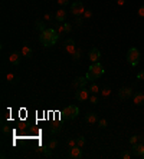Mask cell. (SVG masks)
<instances>
[{"label":"cell","instance_id":"cell-1","mask_svg":"<svg viewBox=\"0 0 144 159\" xmlns=\"http://www.w3.org/2000/svg\"><path fill=\"white\" fill-rule=\"evenodd\" d=\"M59 39V34L58 32H55L54 29H46L43 32H41V36H39V40L43 44L45 47H51L54 46Z\"/></svg>","mask_w":144,"mask_h":159},{"label":"cell","instance_id":"cell-2","mask_svg":"<svg viewBox=\"0 0 144 159\" xmlns=\"http://www.w3.org/2000/svg\"><path fill=\"white\" fill-rule=\"evenodd\" d=\"M102 73H104V67L101 66V63L97 62V63L92 64V66L89 67V70L87 72V79L91 80V82H95Z\"/></svg>","mask_w":144,"mask_h":159},{"label":"cell","instance_id":"cell-3","mask_svg":"<svg viewBox=\"0 0 144 159\" xmlns=\"http://www.w3.org/2000/svg\"><path fill=\"white\" fill-rule=\"evenodd\" d=\"M127 60H128V63L131 64V66H137L138 62H140V52H138V49L131 47L127 52Z\"/></svg>","mask_w":144,"mask_h":159},{"label":"cell","instance_id":"cell-4","mask_svg":"<svg viewBox=\"0 0 144 159\" xmlns=\"http://www.w3.org/2000/svg\"><path fill=\"white\" fill-rule=\"evenodd\" d=\"M79 115V107L75 105H71L68 106L67 109L64 110V116H65V119H68V120H72V119H75V117Z\"/></svg>","mask_w":144,"mask_h":159},{"label":"cell","instance_id":"cell-5","mask_svg":"<svg viewBox=\"0 0 144 159\" xmlns=\"http://www.w3.org/2000/svg\"><path fill=\"white\" fill-rule=\"evenodd\" d=\"M89 89H87V87H79L77 90V93H75V99L77 100H79V102H84V100H87L89 97Z\"/></svg>","mask_w":144,"mask_h":159},{"label":"cell","instance_id":"cell-6","mask_svg":"<svg viewBox=\"0 0 144 159\" xmlns=\"http://www.w3.org/2000/svg\"><path fill=\"white\" fill-rule=\"evenodd\" d=\"M84 3L82 1H75V3H72V6H71V13L72 14H75V16H81V14H84Z\"/></svg>","mask_w":144,"mask_h":159},{"label":"cell","instance_id":"cell-7","mask_svg":"<svg viewBox=\"0 0 144 159\" xmlns=\"http://www.w3.org/2000/svg\"><path fill=\"white\" fill-rule=\"evenodd\" d=\"M68 158L71 159H81L82 158V150L79 146H74V148H69V153H68Z\"/></svg>","mask_w":144,"mask_h":159},{"label":"cell","instance_id":"cell-8","mask_svg":"<svg viewBox=\"0 0 144 159\" xmlns=\"http://www.w3.org/2000/svg\"><path fill=\"white\" fill-rule=\"evenodd\" d=\"M130 96H133V89H131V87H121V89L118 90V97H120L121 100L128 99Z\"/></svg>","mask_w":144,"mask_h":159},{"label":"cell","instance_id":"cell-9","mask_svg":"<svg viewBox=\"0 0 144 159\" xmlns=\"http://www.w3.org/2000/svg\"><path fill=\"white\" fill-rule=\"evenodd\" d=\"M88 57H89V60H91L92 63H97V62L100 60V57H101V52L97 49V47H92V49L89 50V53H88Z\"/></svg>","mask_w":144,"mask_h":159},{"label":"cell","instance_id":"cell-10","mask_svg":"<svg viewBox=\"0 0 144 159\" xmlns=\"http://www.w3.org/2000/svg\"><path fill=\"white\" fill-rule=\"evenodd\" d=\"M134 156H143L144 155V143H134L131 148Z\"/></svg>","mask_w":144,"mask_h":159},{"label":"cell","instance_id":"cell-11","mask_svg":"<svg viewBox=\"0 0 144 159\" xmlns=\"http://www.w3.org/2000/svg\"><path fill=\"white\" fill-rule=\"evenodd\" d=\"M64 44H65L67 53H69V54H72V53L77 50V46H75V40H74V39H67Z\"/></svg>","mask_w":144,"mask_h":159},{"label":"cell","instance_id":"cell-12","mask_svg":"<svg viewBox=\"0 0 144 159\" xmlns=\"http://www.w3.org/2000/svg\"><path fill=\"white\" fill-rule=\"evenodd\" d=\"M9 62H10V64H13V66H17V64L20 63V53L13 52L10 56H9Z\"/></svg>","mask_w":144,"mask_h":159},{"label":"cell","instance_id":"cell-13","mask_svg":"<svg viewBox=\"0 0 144 159\" xmlns=\"http://www.w3.org/2000/svg\"><path fill=\"white\" fill-rule=\"evenodd\" d=\"M133 100L137 106L144 105V93H141V92H135V93L133 95Z\"/></svg>","mask_w":144,"mask_h":159},{"label":"cell","instance_id":"cell-14","mask_svg":"<svg viewBox=\"0 0 144 159\" xmlns=\"http://www.w3.org/2000/svg\"><path fill=\"white\" fill-rule=\"evenodd\" d=\"M65 19H67V10L65 9H59L55 13V20L62 23V21H65Z\"/></svg>","mask_w":144,"mask_h":159},{"label":"cell","instance_id":"cell-15","mask_svg":"<svg viewBox=\"0 0 144 159\" xmlns=\"http://www.w3.org/2000/svg\"><path fill=\"white\" fill-rule=\"evenodd\" d=\"M87 83H88V79H87V76L85 77H77L75 79V82H74V86L75 87H85L87 86Z\"/></svg>","mask_w":144,"mask_h":159},{"label":"cell","instance_id":"cell-16","mask_svg":"<svg viewBox=\"0 0 144 159\" xmlns=\"http://www.w3.org/2000/svg\"><path fill=\"white\" fill-rule=\"evenodd\" d=\"M97 119H98V117H97V115H95L94 112H88V113L85 115V122H87V123H91V125H92V123L97 122Z\"/></svg>","mask_w":144,"mask_h":159},{"label":"cell","instance_id":"cell-17","mask_svg":"<svg viewBox=\"0 0 144 159\" xmlns=\"http://www.w3.org/2000/svg\"><path fill=\"white\" fill-rule=\"evenodd\" d=\"M22 54L25 57H32V49H30L27 44H25L22 47Z\"/></svg>","mask_w":144,"mask_h":159},{"label":"cell","instance_id":"cell-18","mask_svg":"<svg viewBox=\"0 0 144 159\" xmlns=\"http://www.w3.org/2000/svg\"><path fill=\"white\" fill-rule=\"evenodd\" d=\"M89 92H91L92 95H97V93H100V86L97 85V83H92V85L89 86Z\"/></svg>","mask_w":144,"mask_h":159},{"label":"cell","instance_id":"cell-19","mask_svg":"<svg viewBox=\"0 0 144 159\" xmlns=\"http://www.w3.org/2000/svg\"><path fill=\"white\" fill-rule=\"evenodd\" d=\"M36 29H38V30H41V32L46 30V23H43L42 20H38V21H36Z\"/></svg>","mask_w":144,"mask_h":159},{"label":"cell","instance_id":"cell-20","mask_svg":"<svg viewBox=\"0 0 144 159\" xmlns=\"http://www.w3.org/2000/svg\"><path fill=\"white\" fill-rule=\"evenodd\" d=\"M56 146H58V140H56V139H51V140L48 142V148L51 149V150H54Z\"/></svg>","mask_w":144,"mask_h":159},{"label":"cell","instance_id":"cell-21","mask_svg":"<svg viewBox=\"0 0 144 159\" xmlns=\"http://www.w3.org/2000/svg\"><path fill=\"white\" fill-rule=\"evenodd\" d=\"M85 143H87V142H85V138H84V136H79V138L77 139V145L79 146V148H84Z\"/></svg>","mask_w":144,"mask_h":159},{"label":"cell","instance_id":"cell-22","mask_svg":"<svg viewBox=\"0 0 144 159\" xmlns=\"http://www.w3.org/2000/svg\"><path fill=\"white\" fill-rule=\"evenodd\" d=\"M6 77H7V80H9L10 83H16V80H17V77H16V76H14L13 73H7V76H6Z\"/></svg>","mask_w":144,"mask_h":159},{"label":"cell","instance_id":"cell-23","mask_svg":"<svg viewBox=\"0 0 144 159\" xmlns=\"http://www.w3.org/2000/svg\"><path fill=\"white\" fill-rule=\"evenodd\" d=\"M61 123H55V125H54V126H52V129H51V132H52V133H58V132H59V130H61Z\"/></svg>","mask_w":144,"mask_h":159},{"label":"cell","instance_id":"cell-24","mask_svg":"<svg viewBox=\"0 0 144 159\" xmlns=\"http://www.w3.org/2000/svg\"><path fill=\"white\" fill-rule=\"evenodd\" d=\"M56 32H58V34L61 36V34L65 33V27H64L62 24H56Z\"/></svg>","mask_w":144,"mask_h":159},{"label":"cell","instance_id":"cell-25","mask_svg":"<svg viewBox=\"0 0 144 159\" xmlns=\"http://www.w3.org/2000/svg\"><path fill=\"white\" fill-rule=\"evenodd\" d=\"M79 57H81V50L77 49L75 52L72 53V59H74V60H79Z\"/></svg>","mask_w":144,"mask_h":159},{"label":"cell","instance_id":"cell-26","mask_svg":"<svg viewBox=\"0 0 144 159\" xmlns=\"http://www.w3.org/2000/svg\"><path fill=\"white\" fill-rule=\"evenodd\" d=\"M110 93H111V89H110V87H104V89L101 90V95L105 96V97H107V96H110Z\"/></svg>","mask_w":144,"mask_h":159},{"label":"cell","instance_id":"cell-27","mask_svg":"<svg viewBox=\"0 0 144 159\" xmlns=\"http://www.w3.org/2000/svg\"><path fill=\"white\" fill-rule=\"evenodd\" d=\"M77 146V139H69L68 140V148H74Z\"/></svg>","mask_w":144,"mask_h":159},{"label":"cell","instance_id":"cell-28","mask_svg":"<svg viewBox=\"0 0 144 159\" xmlns=\"http://www.w3.org/2000/svg\"><path fill=\"white\" fill-rule=\"evenodd\" d=\"M98 125H100V127H102V129H105L108 123H107V120H105V119H100V120H98Z\"/></svg>","mask_w":144,"mask_h":159},{"label":"cell","instance_id":"cell-29","mask_svg":"<svg viewBox=\"0 0 144 159\" xmlns=\"http://www.w3.org/2000/svg\"><path fill=\"white\" fill-rule=\"evenodd\" d=\"M89 102H91L92 105H97V103H98V97H97V95L91 96V97H89Z\"/></svg>","mask_w":144,"mask_h":159},{"label":"cell","instance_id":"cell-30","mask_svg":"<svg viewBox=\"0 0 144 159\" xmlns=\"http://www.w3.org/2000/svg\"><path fill=\"white\" fill-rule=\"evenodd\" d=\"M121 158L122 159H130V158H131V153H130V152H127V150H124V152L121 153Z\"/></svg>","mask_w":144,"mask_h":159},{"label":"cell","instance_id":"cell-31","mask_svg":"<svg viewBox=\"0 0 144 159\" xmlns=\"http://www.w3.org/2000/svg\"><path fill=\"white\" fill-rule=\"evenodd\" d=\"M64 27H65V32H67V33H69L71 30H72V26H71V23H65V24H64Z\"/></svg>","mask_w":144,"mask_h":159},{"label":"cell","instance_id":"cell-32","mask_svg":"<svg viewBox=\"0 0 144 159\" xmlns=\"http://www.w3.org/2000/svg\"><path fill=\"white\" fill-rule=\"evenodd\" d=\"M74 23H75V26H78V27H79V26L82 24V19H81L79 16H77V19H75V21H74Z\"/></svg>","mask_w":144,"mask_h":159},{"label":"cell","instance_id":"cell-33","mask_svg":"<svg viewBox=\"0 0 144 159\" xmlns=\"http://www.w3.org/2000/svg\"><path fill=\"white\" fill-rule=\"evenodd\" d=\"M91 16H92V11H91V10H85V11H84V17H87V19H89Z\"/></svg>","mask_w":144,"mask_h":159},{"label":"cell","instance_id":"cell-34","mask_svg":"<svg viewBox=\"0 0 144 159\" xmlns=\"http://www.w3.org/2000/svg\"><path fill=\"white\" fill-rule=\"evenodd\" d=\"M1 132H3V133H9V132H10V127L4 125V126H1Z\"/></svg>","mask_w":144,"mask_h":159},{"label":"cell","instance_id":"cell-35","mask_svg":"<svg viewBox=\"0 0 144 159\" xmlns=\"http://www.w3.org/2000/svg\"><path fill=\"white\" fill-rule=\"evenodd\" d=\"M138 16H140V17H144V4L138 9Z\"/></svg>","mask_w":144,"mask_h":159},{"label":"cell","instance_id":"cell-36","mask_svg":"<svg viewBox=\"0 0 144 159\" xmlns=\"http://www.w3.org/2000/svg\"><path fill=\"white\" fill-rule=\"evenodd\" d=\"M137 79H138V80H144V70H143V72H138V74H137Z\"/></svg>","mask_w":144,"mask_h":159},{"label":"cell","instance_id":"cell-37","mask_svg":"<svg viewBox=\"0 0 144 159\" xmlns=\"http://www.w3.org/2000/svg\"><path fill=\"white\" fill-rule=\"evenodd\" d=\"M137 140H138V138H137V136H131V138H130V143H131V145H134V143H137Z\"/></svg>","mask_w":144,"mask_h":159},{"label":"cell","instance_id":"cell-38","mask_svg":"<svg viewBox=\"0 0 144 159\" xmlns=\"http://www.w3.org/2000/svg\"><path fill=\"white\" fill-rule=\"evenodd\" d=\"M58 3H59L61 6H67V4H68V0H58Z\"/></svg>","mask_w":144,"mask_h":159},{"label":"cell","instance_id":"cell-39","mask_svg":"<svg viewBox=\"0 0 144 159\" xmlns=\"http://www.w3.org/2000/svg\"><path fill=\"white\" fill-rule=\"evenodd\" d=\"M45 20L51 21V20H52V16H51V14H45Z\"/></svg>","mask_w":144,"mask_h":159},{"label":"cell","instance_id":"cell-40","mask_svg":"<svg viewBox=\"0 0 144 159\" xmlns=\"http://www.w3.org/2000/svg\"><path fill=\"white\" fill-rule=\"evenodd\" d=\"M117 3H118V4H120V6H122V4H124V3H125V0H117Z\"/></svg>","mask_w":144,"mask_h":159},{"label":"cell","instance_id":"cell-41","mask_svg":"<svg viewBox=\"0 0 144 159\" xmlns=\"http://www.w3.org/2000/svg\"><path fill=\"white\" fill-rule=\"evenodd\" d=\"M143 158H144V155H143Z\"/></svg>","mask_w":144,"mask_h":159}]
</instances>
